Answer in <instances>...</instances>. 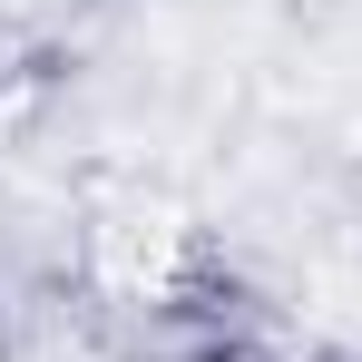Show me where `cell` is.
I'll return each instance as SVG.
<instances>
[{
    "instance_id": "cell-1",
    "label": "cell",
    "mask_w": 362,
    "mask_h": 362,
    "mask_svg": "<svg viewBox=\"0 0 362 362\" xmlns=\"http://www.w3.org/2000/svg\"><path fill=\"white\" fill-rule=\"evenodd\" d=\"M186 362H294V353H264V343H206V353H186Z\"/></svg>"
}]
</instances>
